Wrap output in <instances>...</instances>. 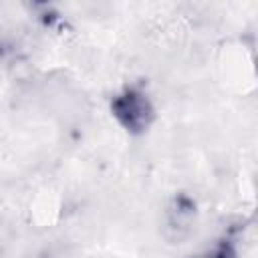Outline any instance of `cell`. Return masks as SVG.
Returning a JSON list of instances; mask_svg holds the SVG:
<instances>
[{
    "mask_svg": "<svg viewBox=\"0 0 258 258\" xmlns=\"http://www.w3.org/2000/svg\"><path fill=\"white\" fill-rule=\"evenodd\" d=\"M256 77H258V56H256Z\"/></svg>",
    "mask_w": 258,
    "mask_h": 258,
    "instance_id": "3957f363",
    "label": "cell"
},
{
    "mask_svg": "<svg viewBox=\"0 0 258 258\" xmlns=\"http://www.w3.org/2000/svg\"><path fill=\"white\" fill-rule=\"evenodd\" d=\"M196 202L187 194H175L163 212V236L171 244H181L196 224Z\"/></svg>",
    "mask_w": 258,
    "mask_h": 258,
    "instance_id": "7a4b0ae2",
    "label": "cell"
},
{
    "mask_svg": "<svg viewBox=\"0 0 258 258\" xmlns=\"http://www.w3.org/2000/svg\"><path fill=\"white\" fill-rule=\"evenodd\" d=\"M111 115L129 135H143L155 121V107L139 87H125L111 99Z\"/></svg>",
    "mask_w": 258,
    "mask_h": 258,
    "instance_id": "6da1fadb",
    "label": "cell"
}]
</instances>
